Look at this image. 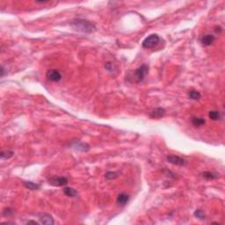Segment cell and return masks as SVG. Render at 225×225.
I'll return each instance as SVG.
<instances>
[{
	"label": "cell",
	"instance_id": "1",
	"mask_svg": "<svg viewBox=\"0 0 225 225\" xmlns=\"http://www.w3.org/2000/svg\"><path fill=\"white\" fill-rule=\"evenodd\" d=\"M70 26L77 31L83 32V33H91L96 31L95 25L88 20L82 19H73L70 22Z\"/></svg>",
	"mask_w": 225,
	"mask_h": 225
},
{
	"label": "cell",
	"instance_id": "2",
	"mask_svg": "<svg viewBox=\"0 0 225 225\" xmlns=\"http://www.w3.org/2000/svg\"><path fill=\"white\" fill-rule=\"evenodd\" d=\"M149 72V66L146 64H142L141 65L139 68H137L136 70L134 71V75H135V79L136 83H139L141 81H142L145 76Z\"/></svg>",
	"mask_w": 225,
	"mask_h": 225
},
{
	"label": "cell",
	"instance_id": "3",
	"mask_svg": "<svg viewBox=\"0 0 225 225\" xmlns=\"http://www.w3.org/2000/svg\"><path fill=\"white\" fill-rule=\"evenodd\" d=\"M160 41V38L157 34L153 33L150 34L149 36H148L146 39L142 41V47L144 48H151L156 47Z\"/></svg>",
	"mask_w": 225,
	"mask_h": 225
},
{
	"label": "cell",
	"instance_id": "4",
	"mask_svg": "<svg viewBox=\"0 0 225 225\" xmlns=\"http://www.w3.org/2000/svg\"><path fill=\"white\" fill-rule=\"evenodd\" d=\"M166 159H167V161L169 163H172V164H175V165H179V166H185V165H186V163H187L185 158H183L181 156H167Z\"/></svg>",
	"mask_w": 225,
	"mask_h": 225
},
{
	"label": "cell",
	"instance_id": "5",
	"mask_svg": "<svg viewBox=\"0 0 225 225\" xmlns=\"http://www.w3.org/2000/svg\"><path fill=\"white\" fill-rule=\"evenodd\" d=\"M48 183L51 186H62L68 184V179L66 177H51L48 179Z\"/></svg>",
	"mask_w": 225,
	"mask_h": 225
},
{
	"label": "cell",
	"instance_id": "6",
	"mask_svg": "<svg viewBox=\"0 0 225 225\" xmlns=\"http://www.w3.org/2000/svg\"><path fill=\"white\" fill-rule=\"evenodd\" d=\"M47 78L52 82H59L62 79V74L56 70H49L47 72Z\"/></svg>",
	"mask_w": 225,
	"mask_h": 225
},
{
	"label": "cell",
	"instance_id": "7",
	"mask_svg": "<svg viewBox=\"0 0 225 225\" xmlns=\"http://www.w3.org/2000/svg\"><path fill=\"white\" fill-rule=\"evenodd\" d=\"M39 220L40 223H42V224L53 225L54 223L53 217L48 214H40L39 216Z\"/></svg>",
	"mask_w": 225,
	"mask_h": 225
},
{
	"label": "cell",
	"instance_id": "8",
	"mask_svg": "<svg viewBox=\"0 0 225 225\" xmlns=\"http://www.w3.org/2000/svg\"><path fill=\"white\" fill-rule=\"evenodd\" d=\"M165 115V110L162 107H157L149 113V117L152 119H160Z\"/></svg>",
	"mask_w": 225,
	"mask_h": 225
},
{
	"label": "cell",
	"instance_id": "9",
	"mask_svg": "<svg viewBox=\"0 0 225 225\" xmlns=\"http://www.w3.org/2000/svg\"><path fill=\"white\" fill-rule=\"evenodd\" d=\"M129 201V195L127 194H120L117 197V203L120 206H125Z\"/></svg>",
	"mask_w": 225,
	"mask_h": 225
},
{
	"label": "cell",
	"instance_id": "10",
	"mask_svg": "<svg viewBox=\"0 0 225 225\" xmlns=\"http://www.w3.org/2000/svg\"><path fill=\"white\" fill-rule=\"evenodd\" d=\"M72 147L74 148L77 150H80V151H87L90 149V146L87 143H84V142H76L72 144Z\"/></svg>",
	"mask_w": 225,
	"mask_h": 225
},
{
	"label": "cell",
	"instance_id": "11",
	"mask_svg": "<svg viewBox=\"0 0 225 225\" xmlns=\"http://www.w3.org/2000/svg\"><path fill=\"white\" fill-rule=\"evenodd\" d=\"M22 184H23V186L26 188H27L29 190H32V191L40 189V185L34 183V182H32V181H22Z\"/></svg>",
	"mask_w": 225,
	"mask_h": 225
},
{
	"label": "cell",
	"instance_id": "12",
	"mask_svg": "<svg viewBox=\"0 0 225 225\" xmlns=\"http://www.w3.org/2000/svg\"><path fill=\"white\" fill-rule=\"evenodd\" d=\"M215 39L216 38H215L214 35H212V34H207V35L203 36L202 38V44H204L206 46H209V45H211L214 42Z\"/></svg>",
	"mask_w": 225,
	"mask_h": 225
},
{
	"label": "cell",
	"instance_id": "13",
	"mask_svg": "<svg viewBox=\"0 0 225 225\" xmlns=\"http://www.w3.org/2000/svg\"><path fill=\"white\" fill-rule=\"evenodd\" d=\"M63 193L66 196H69V197H76L78 196V191L72 187H64L63 188Z\"/></svg>",
	"mask_w": 225,
	"mask_h": 225
},
{
	"label": "cell",
	"instance_id": "14",
	"mask_svg": "<svg viewBox=\"0 0 225 225\" xmlns=\"http://www.w3.org/2000/svg\"><path fill=\"white\" fill-rule=\"evenodd\" d=\"M202 178H204L205 179H208V180H212V179H217L219 177V175L216 173H214V172H210V171H204L202 173Z\"/></svg>",
	"mask_w": 225,
	"mask_h": 225
},
{
	"label": "cell",
	"instance_id": "15",
	"mask_svg": "<svg viewBox=\"0 0 225 225\" xmlns=\"http://www.w3.org/2000/svg\"><path fill=\"white\" fill-rule=\"evenodd\" d=\"M188 97L191 100H200L202 98V94L199 93L198 91H196V90H191V91L188 92Z\"/></svg>",
	"mask_w": 225,
	"mask_h": 225
},
{
	"label": "cell",
	"instance_id": "16",
	"mask_svg": "<svg viewBox=\"0 0 225 225\" xmlns=\"http://www.w3.org/2000/svg\"><path fill=\"white\" fill-rule=\"evenodd\" d=\"M192 123L195 127H201L206 123L205 119L203 118H199V117H193L192 118Z\"/></svg>",
	"mask_w": 225,
	"mask_h": 225
},
{
	"label": "cell",
	"instance_id": "17",
	"mask_svg": "<svg viewBox=\"0 0 225 225\" xmlns=\"http://www.w3.org/2000/svg\"><path fill=\"white\" fill-rule=\"evenodd\" d=\"M119 175H120V172L119 171H107L106 173L105 177H106L107 179H116Z\"/></svg>",
	"mask_w": 225,
	"mask_h": 225
},
{
	"label": "cell",
	"instance_id": "18",
	"mask_svg": "<svg viewBox=\"0 0 225 225\" xmlns=\"http://www.w3.org/2000/svg\"><path fill=\"white\" fill-rule=\"evenodd\" d=\"M209 116L213 121H217V120L220 119V112L216 111V110L210 111L209 113Z\"/></svg>",
	"mask_w": 225,
	"mask_h": 225
},
{
	"label": "cell",
	"instance_id": "19",
	"mask_svg": "<svg viewBox=\"0 0 225 225\" xmlns=\"http://www.w3.org/2000/svg\"><path fill=\"white\" fill-rule=\"evenodd\" d=\"M194 216L195 217H197L198 219H200V220H204V219H206V215H205V213L202 211V210H196L195 212H194Z\"/></svg>",
	"mask_w": 225,
	"mask_h": 225
},
{
	"label": "cell",
	"instance_id": "20",
	"mask_svg": "<svg viewBox=\"0 0 225 225\" xmlns=\"http://www.w3.org/2000/svg\"><path fill=\"white\" fill-rule=\"evenodd\" d=\"M13 151H11V150H7V151H2L1 152V157L4 158V159H8L10 157H12L13 156Z\"/></svg>",
	"mask_w": 225,
	"mask_h": 225
},
{
	"label": "cell",
	"instance_id": "21",
	"mask_svg": "<svg viewBox=\"0 0 225 225\" xmlns=\"http://www.w3.org/2000/svg\"><path fill=\"white\" fill-rule=\"evenodd\" d=\"M12 213H13L12 209L8 208V209H6L3 212V215H4L5 216H12Z\"/></svg>",
	"mask_w": 225,
	"mask_h": 225
},
{
	"label": "cell",
	"instance_id": "22",
	"mask_svg": "<svg viewBox=\"0 0 225 225\" xmlns=\"http://www.w3.org/2000/svg\"><path fill=\"white\" fill-rule=\"evenodd\" d=\"M105 68H106L107 70H109V71H112L113 69H114V65H113V63H112V62H108L105 64Z\"/></svg>",
	"mask_w": 225,
	"mask_h": 225
},
{
	"label": "cell",
	"instance_id": "23",
	"mask_svg": "<svg viewBox=\"0 0 225 225\" xmlns=\"http://www.w3.org/2000/svg\"><path fill=\"white\" fill-rule=\"evenodd\" d=\"M1 77H4L5 76V68H4V66H2L1 67Z\"/></svg>",
	"mask_w": 225,
	"mask_h": 225
},
{
	"label": "cell",
	"instance_id": "24",
	"mask_svg": "<svg viewBox=\"0 0 225 225\" xmlns=\"http://www.w3.org/2000/svg\"><path fill=\"white\" fill-rule=\"evenodd\" d=\"M26 223H33V224H39V223H37V222H35V221H27L26 222Z\"/></svg>",
	"mask_w": 225,
	"mask_h": 225
}]
</instances>
